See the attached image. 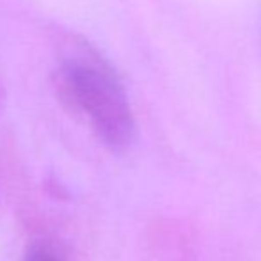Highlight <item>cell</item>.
Returning a JSON list of instances; mask_svg holds the SVG:
<instances>
[{"instance_id": "2", "label": "cell", "mask_w": 261, "mask_h": 261, "mask_svg": "<svg viewBox=\"0 0 261 261\" xmlns=\"http://www.w3.org/2000/svg\"><path fill=\"white\" fill-rule=\"evenodd\" d=\"M23 261H66L62 252L55 245L45 240L32 242L29 245L27 252L23 256Z\"/></svg>"}, {"instance_id": "1", "label": "cell", "mask_w": 261, "mask_h": 261, "mask_svg": "<svg viewBox=\"0 0 261 261\" xmlns=\"http://www.w3.org/2000/svg\"><path fill=\"white\" fill-rule=\"evenodd\" d=\"M61 100L89 121L107 148L124 151L135 141L137 126L117 73L86 43L73 46L55 71Z\"/></svg>"}]
</instances>
